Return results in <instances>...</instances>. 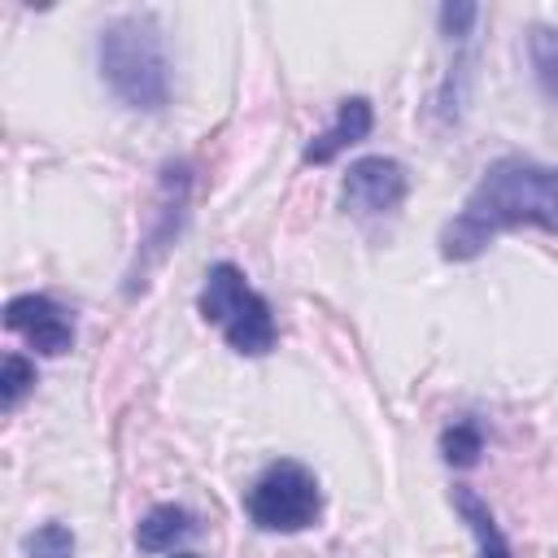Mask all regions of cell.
Listing matches in <instances>:
<instances>
[{
	"label": "cell",
	"instance_id": "6da1fadb",
	"mask_svg": "<svg viewBox=\"0 0 558 558\" xmlns=\"http://www.w3.org/2000/svg\"><path fill=\"white\" fill-rule=\"evenodd\" d=\"M519 227L558 235V161L497 157L440 227L436 244L445 262H475L497 235Z\"/></svg>",
	"mask_w": 558,
	"mask_h": 558
},
{
	"label": "cell",
	"instance_id": "7a4b0ae2",
	"mask_svg": "<svg viewBox=\"0 0 558 558\" xmlns=\"http://www.w3.org/2000/svg\"><path fill=\"white\" fill-rule=\"evenodd\" d=\"M96 70L105 87L135 113H161L170 105V52L157 13H118L96 35Z\"/></svg>",
	"mask_w": 558,
	"mask_h": 558
},
{
	"label": "cell",
	"instance_id": "3957f363",
	"mask_svg": "<svg viewBox=\"0 0 558 558\" xmlns=\"http://www.w3.org/2000/svg\"><path fill=\"white\" fill-rule=\"evenodd\" d=\"M196 310L209 327L222 331L227 349L240 357H266L279 344V327H275V310L270 301L244 279V270L235 262H214L205 270Z\"/></svg>",
	"mask_w": 558,
	"mask_h": 558
},
{
	"label": "cell",
	"instance_id": "277c9868",
	"mask_svg": "<svg viewBox=\"0 0 558 558\" xmlns=\"http://www.w3.org/2000/svg\"><path fill=\"white\" fill-rule=\"evenodd\" d=\"M244 510H248V523L257 532H305L318 523L323 514V488H318V475L296 462V458H275L248 488L244 497Z\"/></svg>",
	"mask_w": 558,
	"mask_h": 558
},
{
	"label": "cell",
	"instance_id": "5b68a950",
	"mask_svg": "<svg viewBox=\"0 0 558 558\" xmlns=\"http://www.w3.org/2000/svg\"><path fill=\"white\" fill-rule=\"evenodd\" d=\"M187 214H192V166L183 157H170L161 170H157V192H153V209H148V231L140 235V248H135V262L126 270V283L122 292L126 296H140L148 288V279L157 275V266L174 253L183 227H187Z\"/></svg>",
	"mask_w": 558,
	"mask_h": 558
},
{
	"label": "cell",
	"instance_id": "8992f818",
	"mask_svg": "<svg viewBox=\"0 0 558 558\" xmlns=\"http://www.w3.org/2000/svg\"><path fill=\"white\" fill-rule=\"evenodd\" d=\"M405 196H410V170L384 153L357 157L340 183V205L353 218H388L405 205Z\"/></svg>",
	"mask_w": 558,
	"mask_h": 558
},
{
	"label": "cell",
	"instance_id": "52a82bcc",
	"mask_svg": "<svg viewBox=\"0 0 558 558\" xmlns=\"http://www.w3.org/2000/svg\"><path fill=\"white\" fill-rule=\"evenodd\" d=\"M4 327L13 336H22L35 353L44 357H61L74 349V318L65 305H57L44 292H22L4 305Z\"/></svg>",
	"mask_w": 558,
	"mask_h": 558
},
{
	"label": "cell",
	"instance_id": "ba28073f",
	"mask_svg": "<svg viewBox=\"0 0 558 558\" xmlns=\"http://www.w3.org/2000/svg\"><path fill=\"white\" fill-rule=\"evenodd\" d=\"M371 126H375V105H371L366 96H344V100L336 105L331 126H323L318 135L305 140L301 161H305V166H327V161H336L344 148L362 144V140L371 135Z\"/></svg>",
	"mask_w": 558,
	"mask_h": 558
},
{
	"label": "cell",
	"instance_id": "9c48e42d",
	"mask_svg": "<svg viewBox=\"0 0 558 558\" xmlns=\"http://www.w3.org/2000/svg\"><path fill=\"white\" fill-rule=\"evenodd\" d=\"M449 501H453V514L466 523V532H471V541H475V558H514V549H510V541H506L497 514L488 510V501H484L475 488L453 484V488H449Z\"/></svg>",
	"mask_w": 558,
	"mask_h": 558
},
{
	"label": "cell",
	"instance_id": "30bf717a",
	"mask_svg": "<svg viewBox=\"0 0 558 558\" xmlns=\"http://www.w3.org/2000/svg\"><path fill=\"white\" fill-rule=\"evenodd\" d=\"M196 532V519L183 510V506H174V501H161V506H153L140 523H135V545L144 549V554H170L183 536H192Z\"/></svg>",
	"mask_w": 558,
	"mask_h": 558
},
{
	"label": "cell",
	"instance_id": "8fae6325",
	"mask_svg": "<svg viewBox=\"0 0 558 558\" xmlns=\"http://www.w3.org/2000/svg\"><path fill=\"white\" fill-rule=\"evenodd\" d=\"M527 65H532V78H536L541 96L549 105H558V26L536 22L527 31Z\"/></svg>",
	"mask_w": 558,
	"mask_h": 558
},
{
	"label": "cell",
	"instance_id": "7c38bea8",
	"mask_svg": "<svg viewBox=\"0 0 558 558\" xmlns=\"http://www.w3.org/2000/svg\"><path fill=\"white\" fill-rule=\"evenodd\" d=\"M436 449H440V458H445L453 471H471V466L480 462V453H484V432H480L475 418H453V423L440 432Z\"/></svg>",
	"mask_w": 558,
	"mask_h": 558
},
{
	"label": "cell",
	"instance_id": "4fadbf2b",
	"mask_svg": "<svg viewBox=\"0 0 558 558\" xmlns=\"http://www.w3.org/2000/svg\"><path fill=\"white\" fill-rule=\"evenodd\" d=\"M26 558H74L78 554V541H74V527L70 523H39L26 541H22Z\"/></svg>",
	"mask_w": 558,
	"mask_h": 558
},
{
	"label": "cell",
	"instance_id": "5bb4252c",
	"mask_svg": "<svg viewBox=\"0 0 558 558\" xmlns=\"http://www.w3.org/2000/svg\"><path fill=\"white\" fill-rule=\"evenodd\" d=\"M31 388H35V362L22 357V353H4V362H0V410L13 414L17 401H22Z\"/></svg>",
	"mask_w": 558,
	"mask_h": 558
},
{
	"label": "cell",
	"instance_id": "9a60e30c",
	"mask_svg": "<svg viewBox=\"0 0 558 558\" xmlns=\"http://www.w3.org/2000/svg\"><path fill=\"white\" fill-rule=\"evenodd\" d=\"M475 22H480V4L449 0V4H440V9H436V26H440L445 44H453V48H466V39H471V26H475Z\"/></svg>",
	"mask_w": 558,
	"mask_h": 558
},
{
	"label": "cell",
	"instance_id": "2e32d148",
	"mask_svg": "<svg viewBox=\"0 0 558 558\" xmlns=\"http://www.w3.org/2000/svg\"><path fill=\"white\" fill-rule=\"evenodd\" d=\"M174 558H201V554H174Z\"/></svg>",
	"mask_w": 558,
	"mask_h": 558
}]
</instances>
